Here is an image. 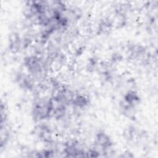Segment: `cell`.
Returning a JSON list of instances; mask_svg holds the SVG:
<instances>
[{"instance_id":"obj_5","label":"cell","mask_w":158,"mask_h":158,"mask_svg":"<svg viewBox=\"0 0 158 158\" xmlns=\"http://www.w3.org/2000/svg\"><path fill=\"white\" fill-rule=\"evenodd\" d=\"M101 156H109V154L114 153V142L112 137L106 131L98 130L94 136L91 146Z\"/></svg>"},{"instance_id":"obj_1","label":"cell","mask_w":158,"mask_h":158,"mask_svg":"<svg viewBox=\"0 0 158 158\" xmlns=\"http://www.w3.org/2000/svg\"><path fill=\"white\" fill-rule=\"evenodd\" d=\"M22 65L23 70L38 81L46 78L53 72L44 52L35 49L23 57Z\"/></svg>"},{"instance_id":"obj_3","label":"cell","mask_w":158,"mask_h":158,"mask_svg":"<svg viewBox=\"0 0 158 158\" xmlns=\"http://www.w3.org/2000/svg\"><path fill=\"white\" fill-rule=\"evenodd\" d=\"M140 102L141 96L138 91L135 89H129L123 93L120 101V111L125 117H133Z\"/></svg>"},{"instance_id":"obj_7","label":"cell","mask_w":158,"mask_h":158,"mask_svg":"<svg viewBox=\"0 0 158 158\" xmlns=\"http://www.w3.org/2000/svg\"><path fill=\"white\" fill-rule=\"evenodd\" d=\"M33 134L38 141L46 146H52L55 144L54 131L46 122L36 123Z\"/></svg>"},{"instance_id":"obj_8","label":"cell","mask_w":158,"mask_h":158,"mask_svg":"<svg viewBox=\"0 0 158 158\" xmlns=\"http://www.w3.org/2000/svg\"><path fill=\"white\" fill-rule=\"evenodd\" d=\"M90 104L91 99L87 94L75 90L70 103V109L73 114L80 112L88 109Z\"/></svg>"},{"instance_id":"obj_9","label":"cell","mask_w":158,"mask_h":158,"mask_svg":"<svg viewBox=\"0 0 158 158\" xmlns=\"http://www.w3.org/2000/svg\"><path fill=\"white\" fill-rule=\"evenodd\" d=\"M115 28L113 19L111 15H104L97 22L94 30L98 35L109 34Z\"/></svg>"},{"instance_id":"obj_4","label":"cell","mask_w":158,"mask_h":158,"mask_svg":"<svg viewBox=\"0 0 158 158\" xmlns=\"http://www.w3.org/2000/svg\"><path fill=\"white\" fill-rule=\"evenodd\" d=\"M128 60L140 64H148L151 60V55L148 48L138 43H128L125 48Z\"/></svg>"},{"instance_id":"obj_2","label":"cell","mask_w":158,"mask_h":158,"mask_svg":"<svg viewBox=\"0 0 158 158\" xmlns=\"http://www.w3.org/2000/svg\"><path fill=\"white\" fill-rule=\"evenodd\" d=\"M53 103L50 95L35 96L31 104L30 114L34 122H47L52 118Z\"/></svg>"},{"instance_id":"obj_6","label":"cell","mask_w":158,"mask_h":158,"mask_svg":"<svg viewBox=\"0 0 158 158\" xmlns=\"http://www.w3.org/2000/svg\"><path fill=\"white\" fill-rule=\"evenodd\" d=\"M87 147L77 138H69L65 141L61 149V154L64 157H86Z\"/></svg>"}]
</instances>
